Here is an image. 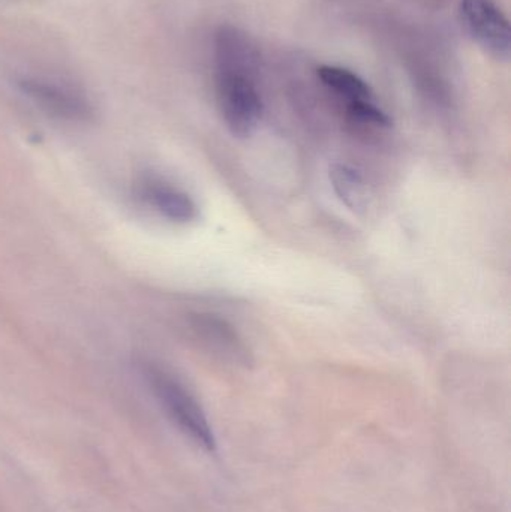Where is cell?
Here are the masks:
<instances>
[{
    "label": "cell",
    "mask_w": 511,
    "mask_h": 512,
    "mask_svg": "<svg viewBox=\"0 0 511 512\" xmlns=\"http://www.w3.org/2000/svg\"><path fill=\"white\" fill-rule=\"evenodd\" d=\"M141 373L149 390L180 432L185 433L186 438L191 439L201 450L215 453L218 447L215 432L194 394L176 376L156 364L144 363Z\"/></svg>",
    "instance_id": "obj_1"
},
{
    "label": "cell",
    "mask_w": 511,
    "mask_h": 512,
    "mask_svg": "<svg viewBox=\"0 0 511 512\" xmlns=\"http://www.w3.org/2000/svg\"><path fill=\"white\" fill-rule=\"evenodd\" d=\"M216 99L231 135L251 137L263 116V102L255 84V72L216 68Z\"/></svg>",
    "instance_id": "obj_2"
},
{
    "label": "cell",
    "mask_w": 511,
    "mask_h": 512,
    "mask_svg": "<svg viewBox=\"0 0 511 512\" xmlns=\"http://www.w3.org/2000/svg\"><path fill=\"white\" fill-rule=\"evenodd\" d=\"M461 18L471 38L497 60H509V18L495 0H462Z\"/></svg>",
    "instance_id": "obj_3"
},
{
    "label": "cell",
    "mask_w": 511,
    "mask_h": 512,
    "mask_svg": "<svg viewBox=\"0 0 511 512\" xmlns=\"http://www.w3.org/2000/svg\"><path fill=\"white\" fill-rule=\"evenodd\" d=\"M198 339L222 360L236 366L252 363L251 351L230 322L213 313H194L189 318Z\"/></svg>",
    "instance_id": "obj_4"
},
{
    "label": "cell",
    "mask_w": 511,
    "mask_h": 512,
    "mask_svg": "<svg viewBox=\"0 0 511 512\" xmlns=\"http://www.w3.org/2000/svg\"><path fill=\"white\" fill-rule=\"evenodd\" d=\"M138 198L168 221L189 224L198 218V207L191 195L159 177L146 176L135 186Z\"/></svg>",
    "instance_id": "obj_5"
},
{
    "label": "cell",
    "mask_w": 511,
    "mask_h": 512,
    "mask_svg": "<svg viewBox=\"0 0 511 512\" xmlns=\"http://www.w3.org/2000/svg\"><path fill=\"white\" fill-rule=\"evenodd\" d=\"M20 89L41 110L57 119L68 120V122H87L92 119V107L87 99L78 95L77 92L39 80L21 81Z\"/></svg>",
    "instance_id": "obj_6"
},
{
    "label": "cell",
    "mask_w": 511,
    "mask_h": 512,
    "mask_svg": "<svg viewBox=\"0 0 511 512\" xmlns=\"http://www.w3.org/2000/svg\"><path fill=\"white\" fill-rule=\"evenodd\" d=\"M330 182L339 200L353 210L362 212L368 206V185L365 179L354 168L344 164H335L330 167Z\"/></svg>",
    "instance_id": "obj_7"
},
{
    "label": "cell",
    "mask_w": 511,
    "mask_h": 512,
    "mask_svg": "<svg viewBox=\"0 0 511 512\" xmlns=\"http://www.w3.org/2000/svg\"><path fill=\"white\" fill-rule=\"evenodd\" d=\"M318 78L323 81L324 86L329 87L332 92L338 93L342 98L350 101H372V90L365 80L341 68V66L323 65L318 68Z\"/></svg>",
    "instance_id": "obj_8"
},
{
    "label": "cell",
    "mask_w": 511,
    "mask_h": 512,
    "mask_svg": "<svg viewBox=\"0 0 511 512\" xmlns=\"http://www.w3.org/2000/svg\"><path fill=\"white\" fill-rule=\"evenodd\" d=\"M348 116L357 122L369 123L380 128L392 126V119L372 101L348 102Z\"/></svg>",
    "instance_id": "obj_9"
}]
</instances>
